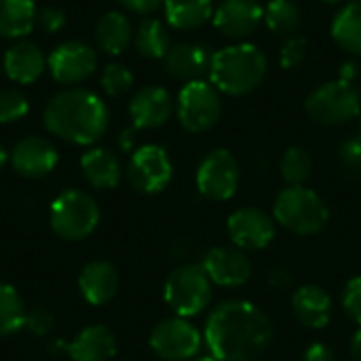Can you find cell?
<instances>
[{
	"label": "cell",
	"mask_w": 361,
	"mask_h": 361,
	"mask_svg": "<svg viewBox=\"0 0 361 361\" xmlns=\"http://www.w3.org/2000/svg\"><path fill=\"white\" fill-rule=\"evenodd\" d=\"M203 338L216 360L254 361L271 347L273 324L260 307L226 300L209 313Z\"/></svg>",
	"instance_id": "6da1fadb"
},
{
	"label": "cell",
	"mask_w": 361,
	"mask_h": 361,
	"mask_svg": "<svg viewBox=\"0 0 361 361\" xmlns=\"http://www.w3.org/2000/svg\"><path fill=\"white\" fill-rule=\"evenodd\" d=\"M133 40L131 21L118 11H110L99 17L95 25V42L108 55H121Z\"/></svg>",
	"instance_id": "d4e9b609"
},
{
	"label": "cell",
	"mask_w": 361,
	"mask_h": 361,
	"mask_svg": "<svg viewBox=\"0 0 361 361\" xmlns=\"http://www.w3.org/2000/svg\"><path fill=\"white\" fill-rule=\"evenodd\" d=\"M180 125L190 133L209 131L222 116L220 91L205 80H190L178 93L176 104Z\"/></svg>",
	"instance_id": "ba28073f"
},
{
	"label": "cell",
	"mask_w": 361,
	"mask_h": 361,
	"mask_svg": "<svg viewBox=\"0 0 361 361\" xmlns=\"http://www.w3.org/2000/svg\"><path fill=\"white\" fill-rule=\"evenodd\" d=\"M80 169H82L85 180L97 190L114 188L121 182V176H123L121 161L108 148H91V150H87L80 157Z\"/></svg>",
	"instance_id": "603a6c76"
},
{
	"label": "cell",
	"mask_w": 361,
	"mask_h": 361,
	"mask_svg": "<svg viewBox=\"0 0 361 361\" xmlns=\"http://www.w3.org/2000/svg\"><path fill=\"white\" fill-rule=\"evenodd\" d=\"M8 161H11V154H8V152H6V148L0 144V169H2Z\"/></svg>",
	"instance_id": "f6af8a7d"
},
{
	"label": "cell",
	"mask_w": 361,
	"mask_h": 361,
	"mask_svg": "<svg viewBox=\"0 0 361 361\" xmlns=\"http://www.w3.org/2000/svg\"><path fill=\"white\" fill-rule=\"evenodd\" d=\"M127 11L131 13H137V15H148V13H154L165 0H118Z\"/></svg>",
	"instance_id": "ab89813d"
},
{
	"label": "cell",
	"mask_w": 361,
	"mask_h": 361,
	"mask_svg": "<svg viewBox=\"0 0 361 361\" xmlns=\"http://www.w3.org/2000/svg\"><path fill=\"white\" fill-rule=\"evenodd\" d=\"M201 267L207 273L209 281L220 288H239L252 277V262L247 254L239 247H212L203 256Z\"/></svg>",
	"instance_id": "5bb4252c"
},
{
	"label": "cell",
	"mask_w": 361,
	"mask_h": 361,
	"mask_svg": "<svg viewBox=\"0 0 361 361\" xmlns=\"http://www.w3.org/2000/svg\"><path fill=\"white\" fill-rule=\"evenodd\" d=\"M36 23L47 34H57L66 25V13L57 6H44L36 13Z\"/></svg>",
	"instance_id": "74e56055"
},
{
	"label": "cell",
	"mask_w": 361,
	"mask_h": 361,
	"mask_svg": "<svg viewBox=\"0 0 361 361\" xmlns=\"http://www.w3.org/2000/svg\"><path fill=\"white\" fill-rule=\"evenodd\" d=\"M212 19L220 34L233 40H243L258 30L264 19V8L258 0H222Z\"/></svg>",
	"instance_id": "9a60e30c"
},
{
	"label": "cell",
	"mask_w": 361,
	"mask_h": 361,
	"mask_svg": "<svg viewBox=\"0 0 361 361\" xmlns=\"http://www.w3.org/2000/svg\"><path fill=\"white\" fill-rule=\"evenodd\" d=\"M99 205L97 201L78 190L68 188L61 190L49 209V222L53 233L63 241H80L87 239L99 224Z\"/></svg>",
	"instance_id": "5b68a950"
},
{
	"label": "cell",
	"mask_w": 361,
	"mask_h": 361,
	"mask_svg": "<svg viewBox=\"0 0 361 361\" xmlns=\"http://www.w3.org/2000/svg\"><path fill=\"white\" fill-rule=\"evenodd\" d=\"M275 218L258 207H241L228 216L226 231L235 247L243 252H256L269 247L275 239Z\"/></svg>",
	"instance_id": "4fadbf2b"
},
{
	"label": "cell",
	"mask_w": 361,
	"mask_h": 361,
	"mask_svg": "<svg viewBox=\"0 0 361 361\" xmlns=\"http://www.w3.org/2000/svg\"><path fill=\"white\" fill-rule=\"evenodd\" d=\"M59 154L55 146L38 135H27L19 140L11 152L13 169L27 180H40L57 167Z\"/></svg>",
	"instance_id": "2e32d148"
},
{
	"label": "cell",
	"mask_w": 361,
	"mask_h": 361,
	"mask_svg": "<svg viewBox=\"0 0 361 361\" xmlns=\"http://www.w3.org/2000/svg\"><path fill=\"white\" fill-rule=\"evenodd\" d=\"M309 118L324 127H338L351 123L361 112L360 89L349 80H330L317 87L305 102Z\"/></svg>",
	"instance_id": "52a82bcc"
},
{
	"label": "cell",
	"mask_w": 361,
	"mask_h": 361,
	"mask_svg": "<svg viewBox=\"0 0 361 361\" xmlns=\"http://www.w3.org/2000/svg\"><path fill=\"white\" fill-rule=\"evenodd\" d=\"M267 70V55L256 44L239 42L214 53L209 66V80L220 93L247 95L262 85Z\"/></svg>",
	"instance_id": "3957f363"
},
{
	"label": "cell",
	"mask_w": 361,
	"mask_h": 361,
	"mask_svg": "<svg viewBox=\"0 0 361 361\" xmlns=\"http://www.w3.org/2000/svg\"><path fill=\"white\" fill-rule=\"evenodd\" d=\"M307 53H309L307 38H302V36H290L286 40V44L281 47V51H279V61H281V66L286 70H294V68H298L307 59Z\"/></svg>",
	"instance_id": "836d02e7"
},
{
	"label": "cell",
	"mask_w": 361,
	"mask_h": 361,
	"mask_svg": "<svg viewBox=\"0 0 361 361\" xmlns=\"http://www.w3.org/2000/svg\"><path fill=\"white\" fill-rule=\"evenodd\" d=\"M241 182V167L233 152L216 148L201 161L197 169V188L209 201H228Z\"/></svg>",
	"instance_id": "30bf717a"
},
{
	"label": "cell",
	"mask_w": 361,
	"mask_h": 361,
	"mask_svg": "<svg viewBox=\"0 0 361 361\" xmlns=\"http://www.w3.org/2000/svg\"><path fill=\"white\" fill-rule=\"evenodd\" d=\"M360 74H361V70L355 61H347V63H343V68H341V78H343V80L353 82Z\"/></svg>",
	"instance_id": "b9f144b4"
},
{
	"label": "cell",
	"mask_w": 361,
	"mask_h": 361,
	"mask_svg": "<svg viewBox=\"0 0 361 361\" xmlns=\"http://www.w3.org/2000/svg\"><path fill=\"white\" fill-rule=\"evenodd\" d=\"M343 309L353 324L361 328V275L351 277L343 290Z\"/></svg>",
	"instance_id": "d590c367"
},
{
	"label": "cell",
	"mask_w": 361,
	"mask_h": 361,
	"mask_svg": "<svg viewBox=\"0 0 361 361\" xmlns=\"http://www.w3.org/2000/svg\"><path fill=\"white\" fill-rule=\"evenodd\" d=\"M133 44L146 59H161L171 49L169 34L159 19H144L133 34Z\"/></svg>",
	"instance_id": "83f0119b"
},
{
	"label": "cell",
	"mask_w": 361,
	"mask_h": 361,
	"mask_svg": "<svg viewBox=\"0 0 361 361\" xmlns=\"http://www.w3.org/2000/svg\"><path fill=\"white\" fill-rule=\"evenodd\" d=\"M292 311L300 326L322 330L332 319V298L324 288L307 283L292 294Z\"/></svg>",
	"instance_id": "ffe728a7"
},
{
	"label": "cell",
	"mask_w": 361,
	"mask_h": 361,
	"mask_svg": "<svg viewBox=\"0 0 361 361\" xmlns=\"http://www.w3.org/2000/svg\"><path fill=\"white\" fill-rule=\"evenodd\" d=\"M173 178V165L165 148L148 144L137 148L127 165L129 184L142 195L163 192Z\"/></svg>",
	"instance_id": "8fae6325"
},
{
	"label": "cell",
	"mask_w": 361,
	"mask_h": 361,
	"mask_svg": "<svg viewBox=\"0 0 361 361\" xmlns=\"http://www.w3.org/2000/svg\"><path fill=\"white\" fill-rule=\"evenodd\" d=\"M30 110L25 95L17 89H2L0 91V123H15L23 118Z\"/></svg>",
	"instance_id": "d6a6232c"
},
{
	"label": "cell",
	"mask_w": 361,
	"mask_h": 361,
	"mask_svg": "<svg viewBox=\"0 0 361 361\" xmlns=\"http://www.w3.org/2000/svg\"><path fill=\"white\" fill-rule=\"evenodd\" d=\"M131 146H133V129H125L121 133V148L123 150H131Z\"/></svg>",
	"instance_id": "ee69618b"
},
{
	"label": "cell",
	"mask_w": 361,
	"mask_h": 361,
	"mask_svg": "<svg viewBox=\"0 0 361 361\" xmlns=\"http://www.w3.org/2000/svg\"><path fill=\"white\" fill-rule=\"evenodd\" d=\"M214 53L209 47L201 42H180L169 49L165 55V72L178 80H201L205 72H209Z\"/></svg>",
	"instance_id": "ac0fdd59"
},
{
	"label": "cell",
	"mask_w": 361,
	"mask_h": 361,
	"mask_svg": "<svg viewBox=\"0 0 361 361\" xmlns=\"http://www.w3.org/2000/svg\"><path fill=\"white\" fill-rule=\"evenodd\" d=\"M269 281H271L273 288H279L281 290V288H288L290 286L292 277H290V273L286 269H273L271 275H269Z\"/></svg>",
	"instance_id": "60d3db41"
},
{
	"label": "cell",
	"mask_w": 361,
	"mask_h": 361,
	"mask_svg": "<svg viewBox=\"0 0 361 361\" xmlns=\"http://www.w3.org/2000/svg\"><path fill=\"white\" fill-rule=\"evenodd\" d=\"M150 349L165 361H190L201 351V332L184 317L163 319L150 332Z\"/></svg>",
	"instance_id": "9c48e42d"
},
{
	"label": "cell",
	"mask_w": 361,
	"mask_h": 361,
	"mask_svg": "<svg viewBox=\"0 0 361 361\" xmlns=\"http://www.w3.org/2000/svg\"><path fill=\"white\" fill-rule=\"evenodd\" d=\"M190 361H220V360H216V357L209 353V355H201V357H195V360H190Z\"/></svg>",
	"instance_id": "bcb514c9"
},
{
	"label": "cell",
	"mask_w": 361,
	"mask_h": 361,
	"mask_svg": "<svg viewBox=\"0 0 361 361\" xmlns=\"http://www.w3.org/2000/svg\"><path fill=\"white\" fill-rule=\"evenodd\" d=\"M163 6L167 23L180 32L199 30L214 17L212 0H165Z\"/></svg>",
	"instance_id": "cb8c5ba5"
},
{
	"label": "cell",
	"mask_w": 361,
	"mask_h": 361,
	"mask_svg": "<svg viewBox=\"0 0 361 361\" xmlns=\"http://www.w3.org/2000/svg\"><path fill=\"white\" fill-rule=\"evenodd\" d=\"M23 328L30 330L34 336H47V334H51L53 328H55V317H53L47 309L34 307V309L25 311Z\"/></svg>",
	"instance_id": "8d00e7d4"
},
{
	"label": "cell",
	"mask_w": 361,
	"mask_h": 361,
	"mask_svg": "<svg viewBox=\"0 0 361 361\" xmlns=\"http://www.w3.org/2000/svg\"><path fill=\"white\" fill-rule=\"evenodd\" d=\"M118 283V271L108 260H93L85 264L78 275V290L82 298L93 307L108 305L116 296Z\"/></svg>",
	"instance_id": "d6986e66"
},
{
	"label": "cell",
	"mask_w": 361,
	"mask_h": 361,
	"mask_svg": "<svg viewBox=\"0 0 361 361\" xmlns=\"http://www.w3.org/2000/svg\"><path fill=\"white\" fill-rule=\"evenodd\" d=\"M49 72L55 82L72 87L89 78L97 68V53L91 44L80 40H66L49 55Z\"/></svg>",
	"instance_id": "7c38bea8"
},
{
	"label": "cell",
	"mask_w": 361,
	"mask_h": 361,
	"mask_svg": "<svg viewBox=\"0 0 361 361\" xmlns=\"http://www.w3.org/2000/svg\"><path fill=\"white\" fill-rule=\"evenodd\" d=\"M25 322V305L19 292L0 281V338L11 336L23 328Z\"/></svg>",
	"instance_id": "f546056e"
},
{
	"label": "cell",
	"mask_w": 361,
	"mask_h": 361,
	"mask_svg": "<svg viewBox=\"0 0 361 361\" xmlns=\"http://www.w3.org/2000/svg\"><path fill=\"white\" fill-rule=\"evenodd\" d=\"M302 361H334V351L326 343H313L305 349Z\"/></svg>",
	"instance_id": "f35d334b"
},
{
	"label": "cell",
	"mask_w": 361,
	"mask_h": 361,
	"mask_svg": "<svg viewBox=\"0 0 361 361\" xmlns=\"http://www.w3.org/2000/svg\"><path fill=\"white\" fill-rule=\"evenodd\" d=\"M319 2H324V4H341L345 0H319Z\"/></svg>",
	"instance_id": "7dc6e473"
},
{
	"label": "cell",
	"mask_w": 361,
	"mask_h": 361,
	"mask_svg": "<svg viewBox=\"0 0 361 361\" xmlns=\"http://www.w3.org/2000/svg\"><path fill=\"white\" fill-rule=\"evenodd\" d=\"M47 68V57L42 49L32 40H17L4 53L6 76L19 85H32L40 78Z\"/></svg>",
	"instance_id": "7402d4cb"
},
{
	"label": "cell",
	"mask_w": 361,
	"mask_h": 361,
	"mask_svg": "<svg viewBox=\"0 0 361 361\" xmlns=\"http://www.w3.org/2000/svg\"><path fill=\"white\" fill-rule=\"evenodd\" d=\"M133 87V72L123 63H108L102 72V89L110 97H121Z\"/></svg>",
	"instance_id": "1f68e13d"
},
{
	"label": "cell",
	"mask_w": 361,
	"mask_h": 361,
	"mask_svg": "<svg viewBox=\"0 0 361 361\" xmlns=\"http://www.w3.org/2000/svg\"><path fill=\"white\" fill-rule=\"evenodd\" d=\"M66 353L72 361H108L116 355V336L102 324L87 326L66 345Z\"/></svg>",
	"instance_id": "44dd1931"
},
{
	"label": "cell",
	"mask_w": 361,
	"mask_h": 361,
	"mask_svg": "<svg viewBox=\"0 0 361 361\" xmlns=\"http://www.w3.org/2000/svg\"><path fill=\"white\" fill-rule=\"evenodd\" d=\"M163 298L178 317H197L212 302V281L201 264H182L169 273Z\"/></svg>",
	"instance_id": "8992f818"
},
{
	"label": "cell",
	"mask_w": 361,
	"mask_h": 361,
	"mask_svg": "<svg viewBox=\"0 0 361 361\" xmlns=\"http://www.w3.org/2000/svg\"><path fill=\"white\" fill-rule=\"evenodd\" d=\"M349 351H351V360L361 361V328L355 332V334H353Z\"/></svg>",
	"instance_id": "7bdbcfd3"
},
{
	"label": "cell",
	"mask_w": 361,
	"mask_h": 361,
	"mask_svg": "<svg viewBox=\"0 0 361 361\" xmlns=\"http://www.w3.org/2000/svg\"><path fill=\"white\" fill-rule=\"evenodd\" d=\"M334 42L349 55L361 57V2H347L332 21Z\"/></svg>",
	"instance_id": "4316f807"
},
{
	"label": "cell",
	"mask_w": 361,
	"mask_h": 361,
	"mask_svg": "<svg viewBox=\"0 0 361 361\" xmlns=\"http://www.w3.org/2000/svg\"><path fill=\"white\" fill-rule=\"evenodd\" d=\"M279 171L288 186H305V182L313 173V159L302 146H292L283 152L279 161Z\"/></svg>",
	"instance_id": "4dcf8cb0"
},
{
	"label": "cell",
	"mask_w": 361,
	"mask_h": 361,
	"mask_svg": "<svg viewBox=\"0 0 361 361\" xmlns=\"http://www.w3.org/2000/svg\"><path fill=\"white\" fill-rule=\"evenodd\" d=\"M36 25L34 0H0V38H23Z\"/></svg>",
	"instance_id": "484cf974"
},
{
	"label": "cell",
	"mask_w": 361,
	"mask_h": 361,
	"mask_svg": "<svg viewBox=\"0 0 361 361\" xmlns=\"http://www.w3.org/2000/svg\"><path fill=\"white\" fill-rule=\"evenodd\" d=\"M44 127L59 140L91 146L106 135L110 112L104 99L89 89H66L55 93L42 112Z\"/></svg>",
	"instance_id": "7a4b0ae2"
},
{
	"label": "cell",
	"mask_w": 361,
	"mask_h": 361,
	"mask_svg": "<svg viewBox=\"0 0 361 361\" xmlns=\"http://www.w3.org/2000/svg\"><path fill=\"white\" fill-rule=\"evenodd\" d=\"M338 161L349 173L361 176V131L338 146Z\"/></svg>",
	"instance_id": "e575fe53"
},
{
	"label": "cell",
	"mask_w": 361,
	"mask_h": 361,
	"mask_svg": "<svg viewBox=\"0 0 361 361\" xmlns=\"http://www.w3.org/2000/svg\"><path fill=\"white\" fill-rule=\"evenodd\" d=\"M264 23L275 36H296L302 15L292 0H271L264 8Z\"/></svg>",
	"instance_id": "f1b7e54d"
},
{
	"label": "cell",
	"mask_w": 361,
	"mask_h": 361,
	"mask_svg": "<svg viewBox=\"0 0 361 361\" xmlns=\"http://www.w3.org/2000/svg\"><path fill=\"white\" fill-rule=\"evenodd\" d=\"M273 218L286 231L311 237L328 226L330 209L315 190L307 186H286L275 199Z\"/></svg>",
	"instance_id": "277c9868"
},
{
	"label": "cell",
	"mask_w": 361,
	"mask_h": 361,
	"mask_svg": "<svg viewBox=\"0 0 361 361\" xmlns=\"http://www.w3.org/2000/svg\"><path fill=\"white\" fill-rule=\"evenodd\" d=\"M173 114V99L167 89L150 85L142 87L129 102V116L135 129L163 127Z\"/></svg>",
	"instance_id": "e0dca14e"
}]
</instances>
